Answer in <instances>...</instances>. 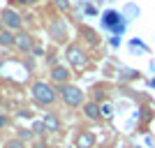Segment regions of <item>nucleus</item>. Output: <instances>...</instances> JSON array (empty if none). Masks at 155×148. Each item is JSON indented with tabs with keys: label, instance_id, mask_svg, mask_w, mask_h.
<instances>
[{
	"label": "nucleus",
	"instance_id": "nucleus-1",
	"mask_svg": "<svg viewBox=\"0 0 155 148\" xmlns=\"http://www.w3.org/2000/svg\"><path fill=\"white\" fill-rule=\"evenodd\" d=\"M32 97H35L37 104L49 107V104L56 102V90H53L49 84H44V81H37V84L32 86Z\"/></svg>",
	"mask_w": 155,
	"mask_h": 148
},
{
	"label": "nucleus",
	"instance_id": "nucleus-2",
	"mask_svg": "<svg viewBox=\"0 0 155 148\" xmlns=\"http://www.w3.org/2000/svg\"><path fill=\"white\" fill-rule=\"evenodd\" d=\"M60 95H63V102L70 104V107H79V104L84 102V93H81V88H77V86H70V84H63V88H60Z\"/></svg>",
	"mask_w": 155,
	"mask_h": 148
},
{
	"label": "nucleus",
	"instance_id": "nucleus-3",
	"mask_svg": "<svg viewBox=\"0 0 155 148\" xmlns=\"http://www.w3.org/2000/svg\"><path fill=\"white\" fill-rule=\"evenodd\" d=\"M102 26L107 28V30H111V32H116V35H120V32L125 30L123 16H120V14H118V12H114V9H109V12H104Z\"/></svg>",
	"mask_w": 155,
	"mask_h": 148
},
{
	"label": "nucleus",
	"instance_id": "nucleus-4",
	"mask_svg": "<svg viewBox=\"0 0 155 148\" xmlns=\"http://www.w3.org/2000/svg\"><path fill=\"white\" fill-rule=\"evenodd\" d=\"M0 19H2V23H5L7 28H14V30H19V28H21V16L14 12V9H5Z\"/></svg>",
	"mask_w": 155,
	"mask_h": 148
},
{
	"label": "nucleus",
	"instance_id": "nucleus-5",
	"mask_svg": "<svg viewBox=\"0 0 155 148\" xmlns=\"http://www.w3.org/2000/svg\"><path fill=\"white\" fill-rule=\"evenodd\" d=\"M67 60H70L74 67H81V65H86V53L79 49V46H70L67 49Z\"/></svg>",
	"mask_w": 155,
	"mask_h": 148
},
{
	"label": "nucleus",
	"instance_id": "nucleus-6",
	"mask_svg": "<svg viewBox=\"0 0 155 148\" xmlns=\"http://www.w3.org/2000/svg\"><path fill=\"white\" fill-rule=\"evenodd\" d=\"M16 46H19L21 51H35V46H32V37L28 35V32H19L16 35Z\"/></svg>",
	"mask_w": 155,
	"mask_h": 148
},
{
	"label": "nucleus",
	"instance_id": "nucleus-7",
	"mask_svg": "<svg viewBox=\"0 0 155 148\" xmlns=\"http://www.w3.org/2000/svg\"><path fill=\"white\" fill-rule=\"evenodd\" d=\"M51 79L56 81V84H67V79H70V72L65 70L63 65H56L51 70Z\"/></svg>",
	"mask_w": 155,
	"mask_h": 148
},
{
	"label": "nucleus",
	"instance_id": "nucleus-8",
	"mask_svg": "<svg viewBox=\"0 0 155 148\" xmlns=\"http://www.w3.org/2000/svg\"><path fill=\"white\" fill-rule=\"evenodd\" d=\"M42 123H44V130H49V132H58L60 130V120H58V116H53V113H46Z\"/></svg>",
	"mask_w": 155,
	"mask_h": 148
},
{
	"label": "nucleus",
	"instance_id": "nucleus-9",
	"mask_svg": "<svg viewBox=\"0 0 155 148\" xmlns=\"http://www.w3.org/2000/svg\"><path fill=\"white\" fill-rule=\"evenodd\" d=\"M93 143H95V134H91V132H81L77 139L79 148H93Z\"/></svg>",
	"mask_w": 155,
	"mask_h": 148
},
{
	"label": "nucleus",
	"instance_id": "nucleus-10",
	"mask_svg": "<svg viewBox=\"0 0 155 148\" xmlns=\"http://www.w3.org/2000/svg\"><path fill=\"white\" fill-rule=\"evenodd\" d=\"M84 111H86V116L91 118V120H97V118L102 116V109H100L95 102H88V104L84 107Z\"/></svg>",
	"mask_w": 155,
	"mask_h": 148
},
{
	"label": "nucleus",
	"instance_id": "nucleus-11",
	"mask_svg": "<svg viewBox=\"0 0 155 148\" xmlns=\"http://www.w3.org/2000/svg\"><path fill=\"white\" fill-rule=\"evenodd\" d=\"M16 44V35H12L9 30L0 32V46H14Z\"/></svg>",
	"mask_w": 155,
	"mask_h": 148
},
{
	"label": "nucleus",
	"instance_id": "nucleus-12",
	"mask_svg": "<svg viewBox=\"0 0 155 148\" xmlns=\"http://www.w3.org/2000/svg\"><path fill=\"white\" fill-rule=\"evenodd\" d=\"M51 35H53L56 39H63V37H65V26H63V21H53Z\"/></svg>",
	"mask_w": 155,
	"mask_h": 148
},
{
	"label": "nucleus",
	"instance_id": "nucleus-13",
	"mask_svg": "<svg viewBox=\"0 0 155 148\" xmlns=\"http://www.w3.org/2000/svg\"><path fill=\"white\" fill-rule=\"evenodd\" d=\"M5 148H26V143H23V139H9Z\"/></svg>",
	"mask_w": 155,
	"mask_h": 148
},
{
	"label": "nucleus",
	"instance_id": "nucleus-14",
	"mask_svg": "<svg viewBox=\"0 0 155 148\" xmlns=\"http://www.w3.org/2000/svg\"><path fill=\"white\" fill-rule=\"evenodd\" d=\"M100 109H102V118H111V113H114V109H111V104H102Z\"/></svg>",
	"mask_w": 155,
	"mask_h": 148
},
{
	"label": "nucleus",
	"instance_id": "nucleus-15",
	"mask_svg": "<svg viewBox=\"0 0 155 148\" xmlns=\"http://www.w3.org/2000/svg\"><path fill=\"white\" fill-rule=\"evenodd\" d=\"M30 136H32L30 130H21V132H19V139H30Z\"/></svg>",
	"mask_w": 155,
	"mask_h": 148
},
{
	"label": "nucleus",
	"instance_id": "nucleus-16",
	"mask_svg": "<svg viewBox=\"0 0 155 148\" xmlns=\"http://www.w3.org/2000/svg\"><path fill=\"white\" fill-rule=\"evenodd\" d=\"M56 5H58L60 9H67V7H70V0H56Z\"/></svg>",
	"mask_w": 155,
	"mask_h": 148
},
{
	"label": "nucleus",
	"instance_id": "nucleus-17",
	"mask_svg": "<svg viewBox=\"0 0 155 148\" xmlns=\"http://www.w3.org/2000/svg\"><path fill=\"white\" fill-rule=\"evenodd\" d=\"M5 125H7V118H5V116H0V130L5 127Z\"/></svg>",
	"mask_w": 155,
	"mask_h": 148
},
{
	"label": "nucleus",
	"instance_id": "nucleus-18",
	"mask_svg": "<svg viewBox=\"0 0 155 148\" xmlns=\"http://www.w3.org/2000/svg\"><path fill=\"white\" fill-rule=\"evenodd\" d=\"M0 104H2V97H0Z\"/></svg>",
	"mask_w": 155,
	"mask_h": 148
},
{
	"label": "nucleus",
	"instance_id": "nucleus-19",
	"mask_svg": "<svg viewBox=\"0 0 155 148\" xmlns=\"http://www.w3.org/2000/svg\"><path fill=\"white\" fill-rule=\"evenodd\" d=\"M0 32H2V30H0Z\"/></svg>",
	"mask_w": 155,
	"mask_h": 148
}]
</instances>
